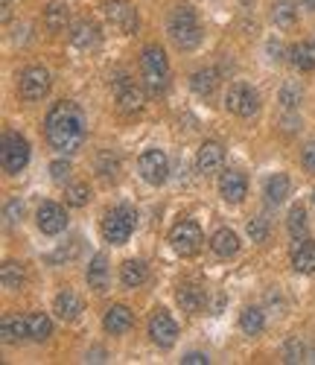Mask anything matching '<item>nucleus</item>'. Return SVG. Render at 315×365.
Returning a JSON list of instances; mask_svg holds the SVG:
<instances>
[{
    "label": "nucleus",
    "instance_id": "obj_1",
    "mask_svg": "<svg viewBox=\"0 0 315 365\" xmlns=\"http://www.w3.org/2000/svg\"><path fill=\"white\" fill-rule=\"evenodd\" d=\"M44 135H47V143L56 152H61V155H73V152H79L82 143H85V135H88V123H85L82 108L71 100L56 103L47 111Z\"/></svg>",
    "mask_w": 315,
    "mask_h": 365
},
{
    "label": "nucleus",
    "instance_id": "obj_2",
    "mask_svg": "<svg viewBox=\"0 0 315 365\" xmlns=\"http://www.w3.org/2000/svg\"><path fill=\"white\" fill-rule=\"evenodd\" d=\"M170 38L178 50H196L202 41V26L190 6H178L170 15Z\"/></svg>",
    "mask_w": 315,
    "mask_h": 365
},
{
    "label": "nucleus",
    "instance_id": "obj_3",
    "mask_svg": "<svg viewBox=\"0 0 315 365\" xmlns=\"http://www.w3.org/2000/svg\"><path fill=\"white\" fill-rule=\"evenodd\" d=\"M135 222H138V214L132 207H125V205L111 207L103 217V237L111 242V246H123V242H129Z\"/></svg>",
    "mask_w": 315,
    "mask_h": 365
},
{
    "label": "nucleus",
    "instance_id": "obj_4",
    "mask_svg": "<svg viewBox=\"0 0 315 365\" xmlns=\"http://www.w3.org/2000/svg\"><path fill=\"white\" fill-rule=\"evenodd\" d=\"M140 71H143L146 88L152 91V94H161V91L167 88V79H170L167 53L161 47H146L143 56H140Z\"/></svg>",
    "mask_w": 315,
    "mask_h": 365
},
{
    "label": "nucleus",
    "instance_id": "obj_5",
    "mask_svg": "<svg viewBox=\"0 0 315 365\" xmlns=\"http://www.w3.org/2000/svg\"><path fill=\"white\" fill-rule=\"evenodd\" d=\"M202 242H205L202 228H199L196 222H190V220L178 222V225L170 231V246H172V252L181 255V257H196L199 249H202Z\"/></svg>",
    "mask_w": 315,
    "mask_h": 365
},
{
    "label": "nucleus",
    "instance_id": "obj_6",
    "mask_svg": "<svg viewBox=\"0 0 315 365\" xmlns=\"http://www.w3.org/2000/svg\"><path fill=\"white\" fill-rule=\"evenodd\" d=\"M225 106L231 114L237 117H254L260 111V94L251 85L245 82H237L228 88V97H225Z\"/></svg>",
    "mask_w": 315,
    "mask_h": 365
},
{
    "label": "nucleus",
    "instance_id": "obj_7",
    "mask_svg": "<svg viewBox=\"0 0 315 365\" xmlns=\"http://www.w3.org/2000/svg\"><path fill=\"white\" fill-rule=\"evenodd\" d=\"M0 158H4V170L9 175H18L29 164V143L18 132H6L4 135V149H0Z\"/></svg>",
    "mask_w": 315,
    "mask_h": 365
},
{
    "label": "nucleus",
    "instance_id": "obj_8",
    "mask_svg": "<svg viewBox=\"0 0 315 365\" xmlns=\"http://www.w3.org/2000/svg\"><path fill=\"white\" fill-rule=\"evenodd\" d=\"M18 88H21V97L26 103H38V100L47 97V91H50V73L44 68H38V65L36 68H26L21 73Z\"/></svg>",
    "mask_w": 315,
    "mask_h": 365
},
{
    "label": "nucleus",
    "instance_id": "obj_9",
    "mask_svg": "<svg viewBox=\"0 0 315 365\" xmlns=\"http://www.w3.org/2000/svg\"><path fill=\"white\" fill-rule=\"evenodd\" d=\"M138 170H140L143 181H149V185L158 187V185H164L167 175H170V161H167V155L161 149H146L140 155V161H138Z\"/></svg>",
    "mask_w": 315,
    "mask_h": 365
},
{
    "label": "nucleus",
    "instance_id": "obj_10",
    "mask_svg": "<svg viewBox=\"0 0 315 365\" xmlns=\"http://www.w3.org/2000/svg\"><path fill=\"white\" fill-rule=\"evenodd\" d=\"M149 336L158 348H172L178 339V324L167 310H155L149 319Z\"/></svg>",
    "mask_w": 315,
    "mask_h": 365
},
{
    "label": "nucleus",
    "instance_id": "obj_11",
    "mask_svg": "<svg viewBox=\"0 0 315 365\" xmlns=\"http://www.w3.org/2000/svg\"><path fill=\"white\" fill-rule=\"evenodd\" d=\"M103 12H105L108 24H111V26H117L120 33H125V36L135 33V29H138V12H135V6H132V4H125V0H105Z\"/></svg>",
    "mask_w": 315,
    "mask_h": 365
},
{
    "label": "nucleus",
    "instance_id": "obj_12",
    "mask_svg": "<svg viewBox=\"0 0 315 365\" xmlns=\"http://www.w3.org/2000/svg\"><path fill=\"white\" fill-rule=\"evenodd\" d=\"M36 222H38L41 234L56 237V234H61V231L68 228V214H65V207H61V205L44 202V205L38 207V214H36Z\"/></svg>",
    "mask_w": 315,
    "mask_h": 365
},
{
    "label": "nucleus",
    "instance_id": "obj_13",
    "mask_svg": "<svg viewBox=\"0 0 315 365\" xmlns=\"http://www.w3.org/2000/svg\"><path fill=\"white\" fill-rule=\"evenodd\" d=\"M143 103H146V97H143L140 85H135L132 79H120V82H117V106H120L123 114H138V111H143Z\"/></svg>",
    "mask_w": 315,
    "mask_h": 365
},
{
    "label": "nucleus",
    "instance_id": "obj_14",
    "mask_svg": "<svg viewBox=\"0 0 315 365\" xmlns=\"http://www.w3.org/2000/svg\"><path fill=\"white\" fill-rule=\"evenodd\" d=\"M219 193H222V199L228 205H239L245 199V193H248V178L239 170L222 173V178H219Z\"/></svg>",
    "mask_w": 315,
    "mask_h": 365
},
{
    "label": "nucleus",
    "instance_id": "obj_15",
    "mask_svg": "<svg viewBox=\"0 0 315 365\" xmlns=\"http://www.w3.org/2000/svg\"><path fill=\"white\" fill-rule=\"evenodd\" d=\"M225 164V149L222 143H216V140H205L202 149H199V155H196V167L202 175H213L219 173Z\"/></svg>",
    "mask_w": 315,
    "mask_h": 365
},
{
    "label": "nucleus",
    "instance_id": "obj_16",
    "mask_svg": "<svg viewBox=\"0 0 315 365\" xmlns=\"http://www.w3.org/2000/svg\"><path fill=\"white\" fill-rule=\"evenodd\" d=\"M132 324H135V313L129 307H123V304H114V307L105 313V319H103V327L108 333H114V336H120V333H129Z\"/></svg>",
    "mask_w": 315,
    "mask_h": 365
},
{
    "label": "nucleus",
    "instance_id": "obj_17",
    "mask_svg": "<svg viewBox=\"0 0 315 365\" xmlns=\"http://www.w3.org/2000/svg\"><path fill=\"white\" fill-rule=\"evenodd\" d=\"M53 313H56L61 322H73V319L82 313V298H79L73 289L58 292L56 301H53Z\"/></svg>",
    "mask_w": 315,
    "mask_h": 365
},
{
    "label": "nucleus",
    "instance_id": "obj_18",
    "mask_svg": "<svg viewBox=\"0 0 315 365\" xmlns=\"http://www.w3.org/2000/svg\"><path fill=\"white\" fill-rule=\"evenodd\" d=\"M71 41L79 50H93V47L100 44V26L93 24V21H76L73 24V33H71Z\"/></svg>",
    "mask_w": 315,
    "mask_h": 365
},
{
    "label": "nucleus",
    "instance_id": "obj_19",
    "mask_svg": "<svg viewBox=\"0 0 315 365\" xmlns=\"http://www.w3.org/2000/svg\"><path fill=\"white\" fill-rule=\"evenodd\" d=\"M108 281H111V275H108V260H105V255H93V260H91V266H88V287H91L93 292H105V289H108Z\"/></svg>",
    "mask_w": 315,
    "mask_h": 365
},
{
    "label": "nucleus",
    "instance_id": "obj_20",
    "mask_svg": "<svg viewBox=\"0 0 315 365\" xmlns=\"http://www.w3.org/2000/svg\"><path fill=\"white\" fill-rule=\"evenodd\" d=\"M292 269L301 272V275H312L315 272V242L312 240H301L298 249L292 252Z\"/></svg>",
    "mask_w": 315,
    "mask_h": 365
},
{
    "label": "nucleus",
    "instance_id": "obj_21",
    "mask_svg": "<svg viewBox=\"0 0 315 365\" xmlns=\"http://www.w3.org/2000/svg\"><path fill=\"white\" fill-rule=\"evenodd\" d=\"M210 249L219 255V257H234L239 252V237L231 231V228H219L213 237H210Z\"/></svg>",
    "mask_w": 315,
    "mask_h": 365
},
{
    "label": "nucleus",
    "instance_id": "obj_22",
    "mask_svg": "<svg viewBox=\"0 0 315 365\" xmlns=\"http://www.w3.org/2000/svg\"><path fill=\"white\" fill-rule=\"evenodd\" d=\"M175 298H178V304H181V310L190 313V316H196V313L202 310V304H205V292H202L196 284H181L178 292H175Z\"/></svg>",
    "mask_w": 315,
    "mask_h": 365
},
{
    "label": "nucleus",
    "instance_id": "obj_23",
    "mask_svg": "<svg viewBox=\"0 0 315 365\" xmlns=\"http://www.w3.org/2000/svg\"><path fill=\"white\" fill-rule=\"evenodd\" d=\"M146 278H149V272H146V263H140V260H125V263L120 266V281H123V287L138 289L140 284H146Z\"/></svg>",
    "mask_w": 315,
    "mask_h": 365
},
{
    "label": "nucleus",
    "instance_id": "obj_24",
    "mask_svg": "<svg viewBox=\"0 0 315 365\" xmlns=\"http://www.w3.org/2000/svg\"><path fill=\"white\" fill-rule=\"evenodd\" d=\"M272 21H274L280 29H292L295 21H298L295 0H274V4H272Z\"/></svg>",
    "mask_w": 315,
    "mask_h": 365
},
{
    "label": "nucleus",
    "instance_id": "obj_25",
    "mask_svg": "<svg viewBox=\"0 0 315 365\" xmlns=\"http://www.w3.org/2000/svg\"><path fill=\"white\" fill-rule=\"evenodd\" d=\"M0 336L4 342H15V339H29V327H26V316H6L0 324Z\"/></svg>",
    "mask_w": 315,
    "mask_h": 365
},
{
    "label": "nucleus",
    "instance_id": "obj_26",
    "mask_svg": "<svg viewBox=\"0 0 315 365\" xmlns=\"http://www.w3.org/2000/svg\"><path fill=\"white\" fill-rule=\"evenodd\" d=\"M0 278H4V287H6L9 292H18V289H24V284H26V272H24L21 263L6 260L4 269H0Z\"/></svg>",
    "mask_w": 315,
    "mask_h": 365
},
{
    "label": "nucleus",
    "instance_id": "obj_27",
    "mask_svg": "<svg viewBox=\"0 0 315 365\" xmlns=\"http://www.w3.org/2000/svg\"><path fill=\"white\" fill-rule=\"evenodd\" d=\"M286 196H289V178L283 175V173H274V175L266 181V202H269V205H280Z\"/></svg>",
    "mask_w": 315,
    "mask_h": 365
},
{
    "label": "nucleus",
    "instance_id": "obj_28",
    "mask_svg": "<svg viewBox=\"0 0 315 365\" xmlns=\"http://www.w3.org/2000/svg\"><path fill=\"white\" fill-rule=\"evenodd\" d=\"M190 85H193V91H196L199 97H210L213 91H216V85H219V73H216L213 68L196 71V73H193V79H190Z\"/></svg>",
    "mask_w": 315,
    "mask_h": 365
},
{
    "label": "nucleus",
    "instance_id": "obj_29",
    "mask_svg": "<svg viewBox=\"0 0 315 365\" xmlns=\"http://www.w3.org/2000/svg\"><path fill=\"white\" fill-rule=\"evenodd\" d=\"M26 327H29V339L33 342H44L53 333V322L44 313H29L26 316Z\"/></svg>",
    "mask_w": 315,
    "mask_h": 365
},
{
    "label": "nucleus",
    "instance_id": "obj_30",
    "mask_svg": "<svg viewBox=\"0 0 315 365\" xmlns=\"http://www.w3.org/2000/svg\"><path fill=\"white\" fill-rule=\"evenodd\" d=\"M289 56H292V65L298 71H315V44L301 41V44H295L289 50Z\"/></svg>",
    "mask_w": 315,
    "mask_h": 365
},
{
    "label": "nucleus",
    "instance_id": "obj_31",
    "mask_svg": "<svg viewBox=\"0 0 315 365\" xmlns=\"http://www.w3.org/2000/svg\"><path fill=\"white\" fill-rule=\"evenodd\" d=\"M283 359L286 362H312L315 359V348L306 342V339H292L289 345H286V351H283Z\"/></svg>",
    "mask_w": 315,
    "mask_h": 365
},
{
    "label": "nucleus",
    "instance_id": "obj_32",
    "mask_svg": "<svg viewBox=\"0 0 315 365\" xmlns=\"http://www.w3.org/2000/svg\"><path fill=\"white\" fill-rule=\"evenodd\" d=\"M44 26L50 33H61L68 26V6L65 4H50L44 12Z\"/></svg>",
    "mask_w": 315,
    "mask_h": 365
},
{
    "label": "nucleus",
    "instance_id": "obj_33",
    "mask_svg": "<svg viewBox=\"0 0 315 365\" xmlns=\"http://www.w3.org/2000/svg\"><path fill=\"white\" fill-rule=\"evenodd\" d=\"M239 327H242V333H248V336H257V333L266 327V319L257 307H245L239 316Z\"/></svg>",
    "mask_w": 315,
    "mask_h": 365
},
{
    "label": "nucleus",
    "instance_id": "obj_34",
    "mask_svg": "<svg viewBox=\"0 0 315 365\" xmlns=\"http://www.w3.org/2000/svg\"><path fill=\"white\" fill-rule=\"evenodd\" d=\"M286 225H289V234H292L295 240H304V237H306V210H304L301 205H295V207L289 210Z\"/></svg>",
    "mask_w": 315,
    "mask_h": 365
},
{
    "label": "nucleus",
    "instance_id": "obj_35",
    "mask_svg": "<svg viewBox=\"0 0 315 365\" xmlns=\"http://www.w3.org/2000/svg\"><path fill=\"white\" fill-rule=\"evenodd\" d=\"M65 202H68L71 207H85V205L91 202V190H88V185H71V187L65 190Z\"/></svg>",
    "mask_w": 315,
    "mask_h": 365
},
{
    "label": "nucleus",
    "instance_id": "obj_36",
    "mask_svg": "<svg viewBox=\"0 0 315 365\" xmlns=\"http://www.w3.org/2000/svg\"><path fill=\"white\" fill-rule=\"evenodd\" d=\"M79 249H82V240H79V237H73V240H71V246H68V249L61 246L58 252H53V255H50V260H53V263H61V260H73V257L79 255Z\"/></svg>",
    "mask_w": 315,
    "mask_h": 365
},
{
    "label": "nucleus",
    "instance_id": "obj_37",
    "mask_svg": "<svg viewBox=\"0 0 315 365\" xmlns=\"http://www.w3.org/2000/svg\"><path fill=\"white\" fill-rule=\"evenodd\" d=\"M266 234H269V222H266L263 217H257V220L248 222V237H251V242H263Z\"/></svg>",
    "mask_w": 315,
    "mask_h": 365
},
{
    "label": "nucleus",
    "instance_id": "obj_38",
    "mask_svg": "<svg viewBox=\"0 0 315 365\" xmlns=\"http://www.w3.org/2000/svg\"><path fill=\"white\" fill-rule=\"evenodd\" d=\"M50 175H53L56 185H65V181L71 178V164L68 161H53L50 164Z\"/></svg>",
    "mask_w": 315,
    "mask_h": 365
},
{
    "label": "nucleus",
    "instance_id": "obj_39",
    "mask_svg": "<svg viewBox=\"0 0 315 365\" xmlns=\"http://www.w3.org/2000/svg\"><path fill=\"white\" fill-rule=\"evenodd\" d=\"M97 170H100V175H103V178H114V175H117V170H120V164H117V158L103 155V158H100V164H97Z\"/></svg>",
    "mask_w": 315,
    "mask_h": 365
},
{
    "label": "nucleus",
    "instance_id": "obj_40",
    "mask_svg": "<svg viewBox=\"0 0 315 365\" xmlns=\"http://www.w3.org/2000/svg\"><path fill=\"white\" fill-rule=\"evenodd\" d=\"M280 103L286 106V108H295V106L301 103V91H298V88H292V85H286V88L280 91Z\"/></svg>",
    "mask_w": 315,
    "mask_h": 365
},
{
    "label": "nucleus",
    "instance_id": "obj_41",
    "mask_svg": "<svg viewBox=\"0 0 315 365\" xmlns=\"http://www.w3.org/2000/svg\"><path fill=\"white\" fill-rule=\"evenodd\" d=\"M21 214H24V202L12 199V202L6 205V222H9V225H12V222H18V220H21Z\"/></svg>",
    "mask_w": 315,
    "mask_h": 365
},
{
    "label": "nucleus",
    "instance_id": "obj_42",
    "mask_svg": "<svg viewBox=\"0 0 315 365\" xmlns=\"http://www.w3.org/2000/svg\"><path fill=\"white\" fill-rule=\"evenodd\" d=\"M304 167L315 175V143H309V146L304 149Z\"/></svg>",
    "mask_w": 315,
    "mask_h": 365
},
{
    "label": "nucleus",
    "instance_id": "obj_43",
    "mask_svg": "<svg viewBox=\"0 0 315 365\" xmlns=\"http://www.w3.org/2000/svg\"><path fill=\"white\" fill-rule=\"evenodd\" d=\"M181 362H184V365H207V356H205V354H187Z\"/></svg>",
    "mask_w": 315,
    "mask_h": 365
},
{
    "label": "nucleus",
    "instance_id": "obj_44",
    "mask_svg": "<svg viewBox=\"0 0 315 365\" xmlns=\"http://www.w3.org/2000/svg\"><path fill=\"white\" fill-rule=\"evenodd\" d=\"M283 129H286V132L301 129V120H298V117H283Z\"/></svg>",
    "mask_w": 315,
    "mask_h": 365
},
{
    "label": "nucleus",
    "instance_id": "obj_45",
    "mask_svg": "<svg viewBox=\"0 0 315 365\" xmlns=\"http://www.w3.org/2000/svg\"><path fill=\"white\" fill-rule=\"evenodd\" d=\"M269 53H272V58H274V62H280V58H283V56H280V53H283L280 41H272V44H269Z\"/></svg>",
    "mask_w": 315,
    "mask_h": 365
},
{
    "label": "nucleus",
    "instance_id": "obj_46",
    "mask_svg": "<svg viewBox=\"0 0 315 365\" xmlns=\"http://www.w3.org/2000/svg\"><path fill=\"white\" fill-rule=\"evenodd\" d=\"M301 6L309 9V12H315V0H301Z\"/></svg>",
    "mask_w": 315,
    "mask_h": 365
},
{
    "label": "nucleus",
    "instance_id": "obj_47",
    "mask_svg": "<svg viewBox=\"0 0 315 365\" xmlns=\"http://www.w3.org/2000/svg\"><path fill=\"white\" fill-rule=\"evenodd\" d=\"M312 202H315V193H312Z\"/></svg>",
    "mask_w": 315,
    "mask_h": 365
}]
</instances>
